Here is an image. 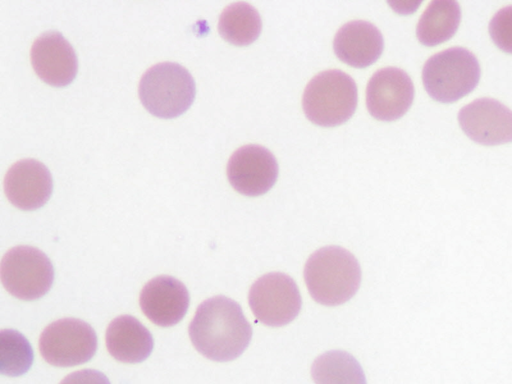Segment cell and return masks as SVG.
Wrapping results in <instances>:
<instances>
[{
	"instance_id": "cell-12",
	"label": "cell",
	"mask_w": 512,
	"mask_h": 384,
	"mask_svg": "<svg viewBox=\"0 0 512 384\" xmlns=\"http://www.w3.org/2000/svg\"><path fill=\"white\" fill-rule=\"evenodd\" d=\"M30 57L36 74L49 85L66 86L77 74L76 53L57 31H48L40 35L31 47Z\"/></svg>"
},
{
	"instance_id": "cell-1",
	"label": "cell",
	"mask_w": 512,
	"mask_h": 384,
	"mask_svg": "<svg viewBox=\"0 0 512 384\" xmlns=\"http://www.w3.org/2000/svg\"><path fill=\"white\" fill-rule=\"evenodd\" d=\"M188 332L195 349L218 362L239 357L252 337L251 325L241 306L225 296L203 301L190 322Z\"/></svg>"
},
{
	"instance_id": "cell-14",
	"label": "cell",
	"mask_w": 512,
	"mask_h": 384,
	"mask_svg": "<svg viewBox=\"0 0 512 384\" xmlns=\"http://www.w3.org/2000/svg\"><path fill=\"white\" fill-rule=\"evenodd\" d=\"M189 292L172 276H158L141 290L139 303L142 312L154 324L169 327L177 324L189 307Z\"/></svg>"
},
{
	"instance_id": "cell-7",
	"label": "cell",
	"mask_w": 512,
	"mask_h": 384,
	"mask_svg": "<svg viewBox=\"0 0 512 384\" xmlns=\"http://www.w3.org/2000/svg\"><path fill=\"white\" fill-rule=\"evenodd\" d=\"M97 349V336L86 322L64 318L49 324L41 333L39 350L43 359L58 367H69L89 361Z\"/></svg>"
},
{
	"instance_id": "cell-16",
	"label": "cell",
	"mask_w": 512,
	"mask_h": 384,
	"mask_svg": "<svg viewBox=\"0 0 512 384\" xmlns=\"http://www.w3.org/2000/svg\"><path fill=\"white\" fill-rule=\"evenodd\" d=\"M106 347L116 360L139 363L152 352L153 337L135 317L121 315L112 320L106 330Z\"/></svg>"
},
{
	"instance_id": "cell-10",
	"label": "cell",
	"mask_w": 512,
	"mask_h": 384,
	"mask_svg": "<svg viewBox=\"0 0 512 384\" xmlns=\"http://www.w3.org/2000/svg\"><path fill=\"white\" fill-rule=\"evenodd\" d=\"M278 176L274 155L260 145H245L237 149L227 164V177L232 187L246 196L268 192Z\"/></svg>"
},
{
	"instance_id": "cell-15",
	"label": "cell",
	"mask_w": 512,
	"mask_h": 384,
	"mask_svg": "<svg viewBox=\"0 0 512 384\" xmlns=\"http://www.w3.org/2000/svg\"><path fill=\"white\" fill-rule=\"evenodd\" d=\"M337 57L353 67L363 68L380 57L384 40L379 29L364 20H353L344 24L333 41Z\"/></svg>"
},
{
	"instance_id": "cell-3",
	"label": "cell",
	"mask_w": 512,
	"mask_h": 384,
	"mask_svg": "<svg viewBox=\"0 0 512 384\" xmlns=\"http://www.w3.org/2000/svg\"><path fill=\"white\" fill-rule=\"evenodd\" d=\"M138 93L143 106L151 114L175 118L189 109L196 87L186 68L174 62H162L146 70Z\"/></svg>"
},
{
	"instance_id": "cell-8",
	"label": "cell",
	"mask_w": 512,
	"mask_h": 384,
	"mask_svg": "<svg viewBox=\"0 0 512 384\" xmlns=\"http://www.w3.org/2000/svg\"><path fill=\"white\" fill-rule=\"evenodd\" d=\"M250 308L261 323L279 327L294 320L301 309V296L294 280L279 272L260 277L248 295Z\"/></svg>"
},
{
	"instance_id": "cell-9",
	"label": "cell",
	"mask_w": 512,
	"mask_h": 384,
	"mask_svg": "<svg viewBox=\"0 0 512 384\" xmlns=\"http://www.w3.org/2000/svg\"><path fill=\"white\" fill-rule=\"evenodd\" d=\"M414 98V86L409 75L396 67H385L375 72L366 88L369 113L382 121L402 117Z\"/></svg>"
},
{
	"instance_id": "cell-6",
	"label": "cell",
	"mask_w": 512,
	"mask_h": 384,
	"mask_svg": "<svg viewBox=\"0 0 512 384\" xmlns=\"http://www.w3.org/2000/svg\"><path fill=\"white\" fill-rule=\"evenodd\" d=\"M0 274L5 289L16 298L26 301L44 296L54 279L50 259L31 246L10 249L2 258Z\"/></svg>"
},
{
	"instance_id": "cell-11",
	"label": "cell",
	"mask_w": 512,
	"mask_h": 384,
	"mask_svg": "<svg viewBox=\"0 0 512 384\" xmlns=\"http://www.w3.org/2000/svg\"><path fill=\"white\" fill-rule=\"evenodd\" d=\"M465 134L482 145L512 141V111L492 98H480L464 106L458 114Z\"/></svg>"
},
{
	"instance_id": "cell-20",
	"label": "cell",
	"mask_w": 512,
	"mask_h": 384,
	"mask_svg": "<svg viewBox=\"0 0 512 384\" xmlns=\"http://www.w3.org/2000/svg\"><path fill=\"white\" fill-rule=\"evenodd\" d=\"M33 350L28 340L18 331L0 332V372L10 377L26 373L33 363Z\"/></svg>"
},
{
	"instance_id": "cell-5",
	"label": "cell",
	"mask_w": 512,
	"mask_h": 384,
	"mask_svg": "<svg viewBox=\"0 0 512 384\" xmlns=\"http://www.w3.org/2000/svg\"><path fill=\"white\" fill-rule=\"evenodd\" d=\"M480 79L475 55L463 47H452L431 56L422 70L423 85L436 101L450 103L470 93Z\"/></svg>"
},
{
	"instance_id": "cell-2",
	"label": "cell",
	"mask_w": 512,
	"mask_h": 384,
	"mask_svg": "<svg viewBox=\"0 0 512 384\" xmlns=\"http://www.w3.org/2000/svg\"><path fill=\"white\" fill-rule=\"evenodd\" d=\"M304 279L312 298L337 306L354 296L361 282L357 259L346 249L327 246L315 251L304 267Z\"/></svg>"
},
{
	"instance_id": "cell-4",
	"label": "cell",
	"mask_w": 512,
	"mask_h": 384,
	"mask_svg": "<svg viewBox=\"0 0 512 384\" xmlns=\"http://www.w3.org/2000/svg\"><path fill=\"white\" fill-rule=\"evenodd\" d=\"M357 105V87L352 77L326 70L307 84L302 98L306 117L316 125L332 127L346 122Z\"/></svg>"
},
{
	"instance_id": "cell-21",
	"label": "cell",
	"mask_w": 512,
	"mask_h": 384,
	"mask_svg": "<svg viewBox=\"0 0 512 384\" xmlns=\"http://www.w3.org/2000/svg\"><path fill=\"white\" fill-rule=\"evenodd\" d=\"M489 33L493 42L507 53H512V5L501 8L491 19Z\"/></svg>"
},
{
	"instance_id": "cell-17",
	"label": "cell",
	"mask_w": 512,
	"mask_h": 384,
	"mask_svg": "<svg viewBox=\"0 0 512 384\" xmlns=\"http://www.w3.org/2000/svg\"><path fill=\"white\" fill-rule=\"evenodd\" d=\"M460 20L461 9L456 1H432L418 21L417 38L426 46L443 43L455 34Z\"/></svg>"
},
{
	"instance_id": "cell-22",
	"label": "cell",
	"mask_w": 512,
	"mask_h": 384,
	"mask_svg": "<svg viewBox=\"0 0 512 384\" xmlns=\"http://www.w3.org/2000/svg\"><path fill=\"white\" fill-rule=\"evenodd\" d=\"M60 384H110V381L100 371L85 369L69 374Z\"/></svg>"
},
{
	"instance_id": "cell-13",
	"label": "cell",
	"mask_w": 512,
	"mask_h": 384,
	"mask_svg": "<svg viewBox=\"0 0 512 384\" xmlns=\"http://www.w3.org/2000/svg\"><path fill=\"white\" fill-rule=\"evenodd\" d=\"M53 190L52 176L48 168L34 159L14 163L4 178V191L8 200L21 210L42 207Z\"/></svg>"
},
{
	"instance_id": "cell-18",
	"label": "cell",
	"mask_w": 512,
	"mask_h": 384,
	"mask_svg": "<svg viewBox=\"0 0 512 384\" xmlns=\"http://www.w3.org/2000/svg\"><path fill=\"white\" fill-rule=\"evenodd\" d=\"M261 29L262 21L258 11L246 2L228 5L219 17V34L237 46H246L254 42Z\"/></svg>"
},
{
	"instance_id": "cell-19",
	"label": "cell",
	"mask_w": 512,
	"mask_h": 384,
	"mask_svg": "<svg viewBox=\"0 0 512 384\" xmlns=\"http://www.w3.org/2000/svg\"><path fill=\"white\" fill-rule=\"evenodd\" d=\"M311 375L315 384H366L359 362L340 350L318 356L312 364Z\"/></svg>"
}]
</instances>
